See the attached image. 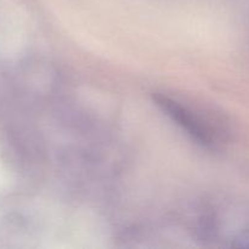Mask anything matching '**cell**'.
Listing matches in <instances>:
<instances>
[{
	"mask_svg": "<svg viewBox=\"0 0 249 249\" xmlns=\"http://www.w3.org/2000/svg\"><path fill=\"white\" fill-rule=\"evenodd\" d=\"M153 100H155L156 105L162 108L163 112H165L173 121L177 122V124H179L197 142L204 146L213 145V133L186 107H182L179 102L174 101L164 95H155Z\"/></svg>",
	"mask_w": 249,
	"mask_h": 249,
	"instance_id": "cell-1",
	"label": "cell"
}]
</instances>
